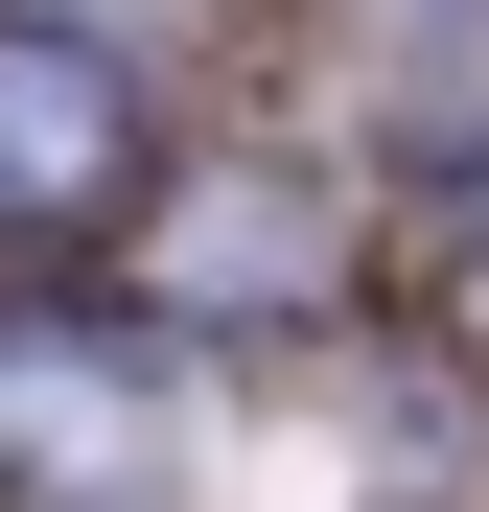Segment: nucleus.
<instances>
[{
    "label": "nucleus",
    "mask_w": 489,
    "mask_h": 512,
    "mask_svg": "<svg viewBox=\"0 0 489 512\" xmlns=\"http://www.w3.org/2000/svg\"><path fill=\"white\" fill-rule=\"evenodd\" d=\"M117 187H140V70L94 24H24V0H0V256L24 233H94Z\"/></svg>",
    "instance_id": "f257e3e1"
},
{
    "label": "nucleus",
    "mask_w": 489,
    "mask_h": 512,
    "mask_svg": "<svg viewBox=\"0 0 489 512\" xmlns=\"http://www.w3.org/2000/svg\"><path fill=\"white\" fill-rule=\"evenodd\" d=\"M163 489V396L94 326H0V512H140Z\"/></svg>",
    "instance_id": "f03ea898"
}]
</instances>
